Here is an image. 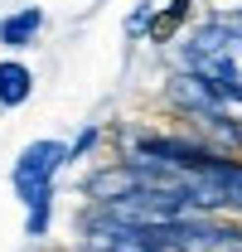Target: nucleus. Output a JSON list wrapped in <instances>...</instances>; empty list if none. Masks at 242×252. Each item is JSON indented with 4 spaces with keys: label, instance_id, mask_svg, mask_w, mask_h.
<instances>
[{
    "label": "nucleus",
    "instance_id": "1",
    "mask_svg": "<svg viewBox=\"0 0 242 252\" xmlns=\"http://www.w3.org/2000/svg\"><path fill=\"white\" fill-rule=\"evenodd\" d=\"M184 73L213 83L223 102H242V30L233 20H209L184 39Z\"/></svg>",
    "mask_w": 242,
    "mask_h": 252
},
{
    "label": "nucleus",
    "instance_id": "2",
    "mask_svg": "<svg viewBox=\"0 0 242 252\" xmlns=\"http://www.w3.org/2000/svg\"><path fill=\"white\" fill-rule=\"evenodd\" d=\"M68 160H73V151L63 141H30L15 160V170H10V185L20 194V204H34V199L54 194V180H59V170Z\"/></svg>",
    "mask_w": 242,
    "mask_h": 252
},
{
    "label": "nucleus",
    "instance_id": "3",
    "mask_svg": "<svg viewBox=\"0 0 242 252\" xmlns=\"http://www.w3.org/2000/svg\"><path fill=\"white\" fill-rule=\"evenodd\" d=\"M199 180L223 199V209L242 214V160H238V156H213L209 165L199 170Z\"/></svg>",
    "mask_w": 242,
    "mask_h": 252
},
{
    "label": "nucleus",
    "instance_id": "4",
    "mask_svg": "<svg viewBox=\"0 0 242 252\" xmlns=\"http://www.w3.org/2000/svg\"><path fill=\"white\" fill-rule=\"evenodd\" d=\"M39 30H44V10L39 5H25V10H15V15L0 20V44L5 49H30Z\"/></svg>",
    "mask_w": 242,
    "mask_h": 252
},
{
    "label": "nucleus",
    "instance_id": "5",
    "mask_svg": "<svg viewBox=\"0 0 242 252\" xmlns=\"http://www.w3.org/2000/svg\"><path fill=\"white\" fill-rule=\"evenodd\" d=\"M30 97H34V73H30V63L5 59V63H0V107H25Z\"/></svg>",
    "mask_w": 242,
    "mask_h": 252
},
{
    "label": "nucleus",
    "instance_id": "6",
    "mask_svg": "<svg viewBox=\"0 0 242 252\" xmlns=\"http://www.w3.org/2000/svg\"><path fill=\"white\" fill-rule=\"evenodd\" d=\"M49 223H54V194L25 204V233H30V238H49Z\"/></svg>",
    "mask_w": 242,
    "mask_h": 252
},
{
    "label": "nucleus",
    "instance_id": "7",
    "mask_svg": "<svg viewBox=\"0 0 242 252\" xmlns=\"http://www.w3.org/2000/svg\"><path fill=\"white\" fill-rule=\"evenodd\" d=\"M184 15H189V0H170V10H165V20H155V39H165V34L180 25Z\"/></svg>",
    "mask_w": 242,
    "mask_h": 252
}]
</instances>
